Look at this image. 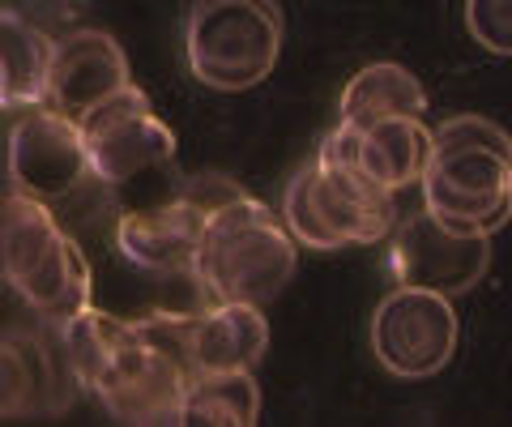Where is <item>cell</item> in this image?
Returning a JSON list of instances; mask_svg holds the SVG:
<instances>
[{
  "label": "cell",
  "mask_w": 512,
  "mask_h": 427,
  "mask_svg": "<svg viewBox=\"0 0 512 427\" xmlns=\"http://www.w3.org/2000/svg\"><path fill=\"white\" fill-rule=\"evenodd\" d=\"M295 231L265 201L235 197L205 218V240L192 278L210 304H269L295 278Z\"/></svg>",
  "instance_id": "obj_1"
},
{
  "label": "cell",
  "mask_w": 512,
  "mask_h": 427,
  "mask_svg": "<svg viewBox=\"0 0 512 427\" xmlns=\"http://www.w3.org/2000/svg\"><path fill=\"white\" fill-rule=\"evenodd\" d=\"M0 274L26 308L56 325L90 308L94 278L82 244L64 231L52 205L26 197L13 184L0 210Z\"/></svg>",
  "instance_id": "obj_2"
},
{
  "label": "cell",
  "mask_w": 512,
  "mask_h": 427,
  "mask_svg": "<svg viewBox=\"0 0 512 427\" xmlns=\"http://www.w3.org/2000/svg\"><path fill=\"white\" fill-rule=\"evenodd\" d=\"M278 52V0H192L184 18V65L205 90H252L274 73Z\"/></svg>",
  "instance_id": "obj_3"
},
{
  "label": "cell",
  "mask_w": 512,
  "mask_h": 427,
  "mask_svg": "<svg viewBox=\"0 0 512 427\" xmlns=\"http://www.w3.org/2000/svg\"><path fill=\"white\" fill-rule=\"evenodd\" d=\"M5 176L13 188H22L26 197H35L43 205H52L56 214L69 201L82 197L90 180H99L90 167L82 124L60 116L56 107H47V103L9 112Z\"/></svg>",
  "instance_id": "obj_4"
},
{
  "label": "cell",
  "mask_w": 512,
  "mask_h": 427,
  "mask_svg": "<svg viewBox=\"0 0 512 427\" xmlns=\"http://www.w3.org/2000/svg\"><path fill=\"white\" fill-rule=\"evenodd\" d=\"M372 355L389 376L427 381L457 355V308L440 291L393 287L372 312Z\"/></svg>",
  "instance_id": "obj_5"
},
{
  "label": "cell",
  "mask_w": 512,
  "mask_h": 427,
  "mask_svg": "<svg viewBox=\"0 0 512 427\" xmlns=\"http://www.w3.org/2000/svg\"><path fill=\"white\" fill-rule=\"evenodd\" d=\"M512 158L487 146L436 150L423 176V205L457 235H495L512 218Z\"/></svg>",
  "instance_id": "obj_6"
},
{
  "label": "cell",
  "mask_w": 512,
  "mask_h": 427,
  "mask_svg": "<svg viewBox=\"0 0 512 427\" xmlns=\"http://www.w3.org/2000/svg\"><path fill=\"white\" fill-rule=\"evenodd\" d=\"M491 240L495 235L448 231L423 205V210L406 214L393 227V244H389L393 287H419V291H440L448 299H461L483 282L491 265Z\"/></svg>",
  "instance_id": "obj_7"
},
{
  "label": "cell",
  "mask_w": 512,
  "mask_h": 427,
  "mask_svg": "<svg viewBox=\"0 0 512 427\" xmlns=\"http://www.w3.org/2000/svg\"><path fill=\"white\" fill-rule=\"evenodd\" d=\"M77 124H82L90 167L103 180V188H120L175 158V133L154 116L150 99L137 86L111 94Z\"/></svg>",
  "instance_id": "obj_8"
},
{
  "label": "cell",
  "mask_w": 512,
  "mask_h": 427,
  "mask_svg": "<svg viewBox=\"0 0 512 427\" xmlns=\"http://www.w3.org/2000/svg\"><path fill=\"white\" fill-rule=\"evenodd\" d=\"M282 218L295 231L299 244H308L316 252H333V248H355V244H376L384 235H393L397 205H363L350 193H342L333 184L320 163H303L282 197Z\"/></svg>",
  "instance_id": "obj_9"
},
{
  "label": "cell",
  "mask_w": 512,
  "mask_h": 427,
  "mask_svg": "<svg viewBox=\"0 0 512 427\" xmlns=\"http://www.w3.org/2000/svg\"><path fill=\"white\" fill-rule=\"evenodd\" d=\"M0 381H5V419H39V415H60L82 393L73 376V363L64 355V342L56 334L43 338L39 329H5L0 342Z\"/></svg>",
  "instance_id": "obj_10"
},
{
  "label": "cell",
  "mask_w": 512,
  "mask_h": 427,
  "mask_svg": "<svg viewBox=\"0 0 512 427\" xmlns=\"http://www.w3.org/2000/svg\"><path fill=\"white\" fill-rule=\"evenodd\" d=\"M128 86H133V73H128V56L116 35L94 26H73L56 39V69H52V86H47V107H56L60 116L82 120Z\"/></svg>",
  "instance_id": "obj_11"
},
{
  "label": "cell",
  "mask_w": 512,
  "mask_h": 427,
  "mask_svg": "<svg viewBox=\"0 0 512 427\" xmlns=\"http://www.w3.org/2000/svg\"><path fill=\"white\" fill-rule=\"evenodd\" d=\"M188 381L192 376L180 363L167 359L158 346H150L137 329V338L124 346V355L107 372V381L94 389V398L120 423H180V402Z\"/></svg>",
  "instance_id": "obj_12"
},
{
  "label": "cell",
  "mask_w": 512,
  "mask_h": 427,
  "mask_svg": "<svg viewBox=\"0 0 512 427\" xmlns=\"http://www.w3.org/2000/svg\"><path fill=\"white\" fill-rule=\"evenodd\" d=\"M205 214L192 197H175L163 205L120 214L116 252L141 274H192L205 240Z\"/></svg>",
  "instance_id": "obj_13"
},
{
  "label": "cell",
  "mask_w": 512,
  "mask_h": 427,
  "mask_svg": "<svg viewBox=\"0 0 512 427\" xmlns=\"http://www.w3.org/2000/svg\"><path fill=\"white\" fill-rule=\"evenodd\" d=\"M52 69H56L52 30L30 22L22 9L5 5V13H0V103H5V112L47 103Z\"/></svg>",
  "instance_id": "obj_14"
},
{
  "label": "cell",
  "mask_w": 512,
  "mask_h": 427,
  "mask_svg": "<svg viewBox=\"0 0 512 427\" xmlns=\"http://www.w3.org/2000/svg\"><path fill=\"white\" fill-rule=\"evenodd\" d=\"M269 351L261 304H210L197 312V372L256 368Z\"/></svg>",
  "instance_id": "obj_15"
},
{
  "label": "cell",
  "mask_w": 512,
  "mask_h": 427,
  "mask_svg": "<svg viewBox=\"0 0 512 427\" xmlns=\"http://www.w3.org/2000/svg\"><path fill=\"white\" fill-rule=\"evenodd\" d=\"M393 116H427V90L419 77L402 65H393V60L367 65L350 77L342 90V103H338V120L376 124Z\"/></svg>",
  "instance_id": "obj_16"
},
{
  "label": "cell",
  "mask_w": 512,
  "mask_h": 427,
  "mask_svg": "<svg viewBox=\"0 0 512 427\" xmlns=\"http://www.w3.org/2000/svg\"><path fill=\"white\" fill-rule=\"evenodd\" d=\"M256 419H261L256 368L197 372L184 389L180 427H252Z\"/></svg>",
  "instance_id": "obj_17"
},
{
  "label": "cell",
  "mask_w": 512,
  "mask_h": 427,
  "mask_svg": "<svg viewBox=\"0 0 512 427\" xmlns=\"http://www.w3.org/2000/svg\"><path fill=\"white\" fill-rule=\"evenodd\" d=\"M56 334L64 342V355H69V363H73L77 385L94 398V389L107 381V372L116 368L124 346L137 338V325L120 321V316H107L99 308H82L77 316H69V321H60Z\"/></svg>",
  "instance_id": "obj_18"
},
{
  "label": "cell",
  "mask_w": 512,
  "mask_h": 427,
  "mask_svg": "<svg viewBox=\"0 0 512 427\" xmlns=\"http://www.w3.org/2000/svg\"><path fill=\"white\" fill-rule=\"evenodd\" d=\"M137 329L188 376H197V312H146L137 316Z\"/></svg>",
  "instance_id": "obj_19"
},
{
  "label": "cell",
  "mask_w": 512,
  "mask_h": 427,
  "mask_svg": "<svg viewBox=\"0 0 512 427\" xmlns=\"http://www.w3.org/2000/svg\"><path fill=\"white\" fill-rule=\"evenodd\" d=\"M457 146H487L512 158V137L487 116H453L431 129V154L436 150H457Z\"/></svg>",
  "instance_id": "obj_20"
},
{
  "label": "cell",
  "mask_w": 512,
  "mask_h": 427,
  "mask_svg": "<svg viewBox=\"0 0 512 427\" xmlns=\"http://www.w3.org/2000/svg\"><path fill=\"white\" fill-rule=\"evenodd\" d=\"M466 30L491 56H512V0H466Z\"/></svg>",
  "instance_id": "obj_21"
},
{
  "label": "cell",
  "mask_w": 512,
  "mask_h": 427,
  "mask_svg": "<svg viewBox=\"0 0 512 427\" xmlns=\"http://www.w3.org/2000/svg\"><path fill=\"white\" fill-rule=\"evenodd\" d=\"M508 193H512V180H508Z\"/></svg>",
  "instance_id": "obj_22"
}]
</instances>
